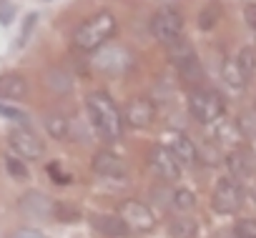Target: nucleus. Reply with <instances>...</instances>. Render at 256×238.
<instances>
[{"mask_svg": "<svg viewBox=\"0 0 256 238\" xmlns=\"http://www.w3.org/2000/svg\"><path fill=\"white\" fill-rule=\"evenodd\" d=\"M3 163H6V171H8V176L13 178V181H28L30 178V171H28V166H26V161L23 158H18L16 153H6V158H3Z\"/></svg>", "mask_w": 256, "mask_h": 238, "instance_id": "nucleus-24", "label": "nucleus"}, {"mask_svg": "<svg viewBox=\"0 0 256 238\" xmlns=\"http://www.w3.org/2000/svg\"><path fill=\"white\" fill-rule=\"evenodd\" d=\"M254 201H256V188H254Z\"/></svg>", "mask_w": 256, "mask_h": 238, "instance_id": "nucleus-37", "label": "nucleus"}, {"mask_svg": "<svg viewBox=\"0 0 256 238\" xmlns=\"http://www.w3.org/2000/svg\"><path fill=\"white\" fill-rule=\"evenodd\" d=\"M123 123L131 128H148L156 121V103L151 98H131L123 108Z\"/></svg>", "mask_w": 256, "mask_h": 238, "instance_id": "nucleus-12", "label": "nucleus"}, {"mask_svg": "<svg viewBox=\"0 0 256 238\" xmlns=\"http://www.w3.org/2000/svg\"><path fill=\"white\" fill-rule=\"evenodd\" d=\"M58 223H78L83 221V211L76 206V203H68V201H58L53 203V213H50Z\"/></svg>", "mask_w": 256, "mask_h": 238, "instance_id": "nucleus-22", "label": "nucleus"}, {"mask_svg": "<svg viewBox=\"0 0 256 238\" xmlns=\"http://www.w3.org/2000/svg\"><path fill=\"white\" fill-rule=\"evenodd\" d=\"M234 60H236V65H238L241 75H244V78H246V83H248V80L256 75V50L246 45V48H241V50H238V55H236Z\"/></svg>", "mask_w": 256, "mask_h": 238, "instance_id": "nucleus-23", "label": "nucleus"}, {"mask_svg": "<svg viewBox=\"0 0 256 238\" xmlns=\"http://www.w3.org/2000/svg\"><path fill=\"white\" fill-rule=\"evenodd\" d=\"M90 65L98 73H106L110 78H118V75H126L128 70L134 68V53L128 50L126 45H120V43H106L98 50H93Z\"/></svg>", "mask_w": 256, "mask_h": 238, "instance_id": "nucleus-4", "label": "nucleus"}, {"mask_svg": "<svg viewBox=\"0 0 256 238\" xmlns=\"http://www.w3.org/2000/svg\"><path fill=\"white\" fill-rule=\"evenodd\" d=\"M18 211H20L26 218L46 221V218H50V213H53V201H50L43 191H26V193L18 198Z\"/></svg>", "mask_w": 256, "mask_h": 238, "instance_id": "nucleus-13", "label": "nucleus"}, {"mask_svg": "<svg viewBox=\"0 0 256 238\" xmlns=\"http://www.w3.org/2000/svg\"><path fill=\"white\" fill-rule=\"evenodd\" d=\"M196 156H198V161L206 163V166H218V163H221V151H218L216 143H204V146H198V148H196Z\"/></svg>", "mask_w": 256, "mask_h": 238, "instance_id": "nucleus-30", "label": "nucleus"}, {"mask_svg": "<svg viewBox=\"0 0 256 238\" xmlns=\"http://www.w3.org/2000/svg\"><path fill=\"white\" fill-rule=\"evenodd\" d=\"M90 168H93L96 176H100L106 181H126V176H128V166L123 163V158H118L108 148H100V151L93 153Z\"/></svg>", "mask_w": 256, "mask_h": 238, "instance_id": "nucleus-11", "label": "nucleus"}, {"mask_svg": "<svg viewBox=\"0 0 256 238\" xmlns=\"http://www.w3.org/2000/svg\"><path fill=\"white\" fill-rule=\"evenodd\" d=\"M244 20H246L248 28L256 30V3H248V5L244 8Z\"/></svg>", "mask_w": 256, "mask_h": 238, "instance_id": "nucleus-36", "label": "nucleus"}, {"mask_svg": "<svg viewBox=\"0 0 256 238\" xmlns=\"http://www.w3.org/2000/svg\"><path fill=\"white\" fill-rule=\"evenodd\" d=\"M43 126H46L50 138H56V141H66L68 138V118L63 113H46Z\"/></svg>", "mask_w": 256, "mask_h": 238, "instance_id": "nucleus-21", "label": "nucleus"}, {"mask_svg": "<svg viewBox=\"0 0 256 238\" xmlns=\"http://www.w3.org/2000/svg\"><path fill=\"white\" fill-rule=\"evenodd\" d=\"M13 15H16V8L10 3H0V25H10L13 23Z\"/></svg>", "mask_w": 256, "mask_h": 238, "instance_id": "nucleus-34", "label": "nucleus"}, {"mask_svg": "<svg viewBox=\"0 0 256 238\" xmlns=\"http://www.w3.org/2000/svg\"><path fill=\"white\" fill-rule=\"evenodd\" d=\"M166 53H168V60H171V65L178 70V75H181L184 83L198 85V83L204 80V65H201V60H198V55H196V48L191 45L188 38L178 35L176 40H171V43L166 45Z\"/></svg>", "mask_w": 256, "mask_h": 238, "instance_id": "nucleus-3", "label": "nucleus"}, {"mask_svg": "<svg viewBox=\"0 0 256 238\" xmlns=\"http://www.w3.org/2000/svg\"><path fill=\"white\" fill-rule=\"evenodd\" d=\"M236 133L246 141L256 138V108L251 110H244L238 118H236Z\"/></svg>", "mask_w": 256, "mask_h": 238, "instance_id": "nucleus-25", "label": "nucleus"}, {"mask_svg": "<svg viewBox=\"0 0 256 238\" xmlns=\"http://www.w3.org/2000/svg\"><path fill=\"white\" fill-rule=\"evenodd\" d=\"M171 238H198V223L191 216H174L168 221Z\"/></svg>", "mask_w": 256, "mask_h": 238, "instance_id": "nucleus-20", "label": "nucleus"}, {"mask_svg": "<svg viewBox=\"0 0 256 238\" xmlns=\"http://www.w3.org/2000/svg\"><path fill=\"white\" fill-rule=\"evenodd\" d=\"M116 33V18L110 10H98L93 13L88 20H83L76 30H73V43L78 50L93 53L100 45H106Z\"/></svg>", "mask_w": 256, "mask_h": 238, "instance_id": "nucleus-2", "label": "nucleus"}, {"mask_svg": "<svg viewBox=\"0 0 256 238\" xmlns=\"http://www.w3.org/2000/svg\"><path fill=\"white\" fill-rule=\"evenodd\" d=\"M194 206H196V196H194L191 188H178V191H174L171 208H176V211H191Z\"/></svg>", "mask_w": 256, "mask_h": 238, "instance_id": "nucleus-29", "label": "nucleus"}, {"mask_svg": "<svg viewBox=\"0 0 256 238\" xmlns=\"http://www.w3.org/2000/svg\"><path fill=\"white\" fill-rule=\"evenodd\" d=\"M118 216L123 218V223H126L128 228H131V233H134V231L148 233V231L156 228V213H154V208H151L148 203L138 201V198H126V201H120Z\"/></svg>", "mask_w": 256, "mask_h": 238, "instance_id": "nucleus-7", "label": "nucleus"}, {"mask_svg": "<svg viewBox=\"0 0 256 238\" xmlns=\"http://www.w3.org/2000/svg\"><path fill=\"white\" fill-rule=\"evenodd\" d=\"M90 226H93V231H98L106 238H128L131 236V228L123 223V218L118 213H96V216H90Z\"/></svg>", "mask_w": 256, "mask_h": 238, "instance_id": "nucleus-16", "label": "nucleus"}, {"mask_svg": "<svg viewBox=\"0 0 256 238\" xmlns=\"http://www.w3.org/2000/svg\"><path fill=\"white\" fill-rule=\"evenodd\" d=\"M10 238H48V236H43V233L36 231V228H18V231H13Z\"/></svg>", "mask_w": 256, "mask_h": 238, "instance_id": "nucleus-35", "label": "nucleus"}, {"mask_svg": "<svg viewBox=\"0 0 256 238\" xmlns=\"http://www.w3.org/2000/svg\"><path fill=\"white\" fill-rule=\"evenodd\" d=\"M43 80H46V88L53 95H68L73 90V75L66 68H58V65L48 68L46 75H43Z\"/></svg>", "mask_w": 256, "mask_h": 238, "instance_id": "nucleus-18", "label": "nucleus"}, {"mask_svg": "<svg viewBox=\"0 0 256 238\" xmlns=\"http://www.w3.org/2000/svg\"><path fill=\"white\" fill-rule=\"evenodd\" d=\"M226 166H228V173L231 178H248L256 173V153L246 146H238V148H231L226 153Z\"/></svg>", "mask_w": 256, "mask_h": 238, "instance_id": "nucleus-14", "label": "nucleus"}, {"mask_svg": "<svg viewBox=\"0 0 256 238\" xmlns=\"http://www.w3.org/2000/svg\"><path fill=\"white\" fill-rule=\"evenodd\" d=\"M224 110H226V103H224V98L216 90L194 88L188 93V113L194 115V121H198L204 126L216 123V121H221Z\"/></svg>", "mask_w": 256, "mask_h": 238, "instance_id": "nucleus-5", "label": "nucleus"}, {"mask_svg": "<svg viewBox=\"0 0 256 238\" xmlns=\"http://www.w3.org/2000/svg\"><path fill=\"white\" fill-rule=\"evenodd\" d=\"M148 196H151V203H154L156 208H171L174 188H168L166 183H158V186H151Z\"/></svg>", "mask_w": 256, "mask_h": 238, "instance_id": "nucleus-28", "label": "nucleus"}, {"mask_svg": "<svg viewBox=\"0 0 256 238\" xmlns=\"http://www.w3.org/2000/svg\"><path fill=\"white\" fill-rule=\"evenodd\" d=\"M236 238H256V218H241L234 226Z\"/></svg>", "mask_w": 256, "mask_h": 238, "instance_id": "nucleus-32", "label": "nucleus"}, {"mask_svg": "<svg viewBox=\"0 0 256 238\" xmlns=\"http://www.w3.org/2000/svg\"><path fill=\"white\" fill-rule=\"evenodd\" d=\"M86 110L90 115L93 128L106 141H120L123 138V115L113 98L106 90H93L86 95Z\"/></svg>", "mask_w": 256, "mask_h": 238, "instance_id": "nucleus-1", "label": "nucleus"}, {"mask_svg": "<svg viewBox=\"0 0 256 238\" xmlns=\"http://www.w3.org/2000/svg\"><path fill=\"white\" fill-rule=\"evenodd\" d=\"M38 20H40V15H38L36 10L23 18V23H20V38L16 40V48H26V45H28V40L33 38V33H36V28H38Z\"/></svg>", "mask_w": 256, "mask_h": 238, "instance_id": "nucleus-27", "label": "nucleus"}, {"mask_svg": "<svg viewBox=\"0 0 256 238\" xmlns=\"http://www.w3.org/2000/svg\"><path fill=\"white\" fill-rule=\"evenodd\" d=\"M168 151H171V156L178 161V166L184 163V166H194L196 161H198V156H196V143L188 138V136H184V133H174L171 138H168V146H166Z\"/></svg>", "mask_w": 256, "mask_h": 238, "instance_id": "nucleus-17", "label": "nucleus"}, {"mask_svg": "<svg viewBox=\"0 0 256 238\" xmlns=\"http://www.w3.org/2000/svg\"><path fill=\"white\" fill-rule=\"evenodd\" d=\"M146 161H148V168L154 171V176H158L161 181H166V183L168 181H178L181 166H178V161L171 156V151L166 146H161V143L151 146L148 153H146Z\"/></svg>", "mask_w": 256, "mask_h": 238, "instance_id": "nucleus-10", "label": "nucleus"}, {"mask_svg": "<svg viewBox=\"0 0 256 238\" xmlns=\"http://www.w3.org/2000/svg\"><path fill=\"white\" fill-rule=\"evenodd\" d=\"M8 143H10V153H16L23 161H38L46 153L43 141L28 128V126H16L8 133Z\"/></svg>", "mask_w": 256, "mask_h": 238, "instance_id": "nucleus-9", "label": "nucleus"}, {"mask_svg": "<svg viewBox=\"0 0 256 238\" xmlns=\"http://www.w3.org/2000/svg\"><path fill=\"white\" fill-rule=\"evenodd\" d=\"M46 171H48L50 181H53V183H58V186H68V183L73 181V178H70V176H68V173H66L56 161H53V163H48V166H46Z\"/></svg>", "mask_w": 256, "mask_h": 238, "instance_id": "nucleus-33", "label": "nucleus"}, {"mask_svg": "<svg viewBox=\"0 0 256 238\" xmlns=\"http://www.w3.org/2000/svg\"><path fill=\"white\" fill-rule=\"evenodd\" d=\"M246 201V191L241 186V181L231 178V176H224L218 178V183L214 186V193H211V208L216 213H236Z\"/></svg>", "mask_w": 256, "mask_h": 238, "instance_id": "nucleus-6", "label": "nucleus"}, {"mask_svg": "<svg viewBox=\"0 0 256 238\" xmlns=\"http://www.w3.org/2000/svg\"><path fill=\"white\" fill-rule=\"evenodd\" d=\"M28 98V80L23 73L18 70H6L0 73V103L8 100V103H18Z\"/></svg>", "mask_w": 256, "mask_h": 238, "instance_id": "nucleus-15", "label": "nucleus"}, {"mask_svg": "<svg viewBox=\"0 0 256 238\" xmlns=\"http://www.w3.org/2000/svg\"><path fill=\"white\" fill-rule=\"evenodd\" d=\"M0 115L8 118V121H13V123H18V126H28V113L16 108V105H10V103H0Z\"/></svg>", "mask_w": 256, "mask_h": 238, "instance_id": "nucleus-31", "label": "nucleus"}, {"mask_svg": "<svg viewBox=\"0 0 256 238\" xmlns=\"http://www.w3.org/2000/svg\"><path fill=\"white\" fill-rule=\"evenodd\" d=\"M221 15H224V5L218 3V0H208V3L198 10V15H196V25H198V30H214L216 28V23L221 20Z\"/></svg>", "mask_w": 256, "mask_h": 238, "instance_id": "nucleus-19", "label": "nucleus"}, {"mask_svg": "<svg viewBox=\"0 0 256 238\" xmlns=\"http://www.w3.org/2000/svg\"><path fill=\"white\" fill-rule=\"evenodd\" d=\"M221 78H224V83L231 85V88H244V85H246V78L241 75V70H238V65H236L234 58L224 60V65H221Z\"/></svg>", "mask_w": 256, "mask_h": 238, "instance_id": "nucleus-26", "label": "nucleus"}, {"mask_svg": "<svg viewBox=\"0 0 256 238\" xmlns=\"http://www.w3.org/2000/svg\"><path fill=\"white\" fill-rule=\"evenodd\" d=\"M151 35L168 45L171 40H176L178 35H184V15L176 8H158L151 18Z\"/></svg>", "mask_w": 256, "mask_h": 238, "instance_id": "nucleus-8", "label": "nucleus"}]
</instances>
